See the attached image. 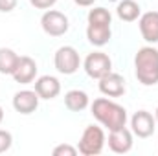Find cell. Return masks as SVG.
Listing matches in <instances>:
<instances>
[{"mask_svg":"<svg viewBox=\"0 0 158 156\" xmlns=\"http://www.w3.org/2000/svg\"><path fill=\"white\" fill-rule=\"evenodd\" d=\"M90 110H92V116L103 127L109 129V132L125 127V123H127V110L116 101H110L107 97L94 99V103L90 105Z\"/></svg>","mask_w":158,"mask_h":156,"instance_id":"1","label":"cell"},{"mask_svg":"<svg viewBox=\"0 0 158 156\" xmlns=\"http://www.w3.org/2000/svg\"><path fill=\"white\" fill-rule=\"evenodd\" d=\"M134 74L138 83L143 86L158 84V50L153 46H143L134 55Z\"/></svg>","mask_w":158,"mask_h":156,"instance_id":"2","label":"cell"},{"mask_svg":"<svg viewBox=\"0 0 158 156\" xmlns=\"http://www.w3.org/2000/svg\"><path fill=\"white\" fill-rule=\"evenodd\" d=\"M105 132L101 127H96V125H88L81 138H79V143H77V151L79 154L83 156H98L101 154L103 147H105Z\"/></svg>","mask_w":158,"mask_h":156,"instance_id":"3","label":"cell"},{"mask_svg":"<svg viewBox=\"0 0 158 156\" xmlns=\"http://www.w3.org/2000/svg\"><path fill=\"white\" fill-rule=\"evenodd\" d=\"M40 26L42 31L50 37H61L68 31L70 28V20L64 13L57 11V9H46L44 15L40 17Z\"/></svg>","mask_w":158,"mask_h":156,"instance_id":"4","label":"cell"},{"mask_svg":"<svg viewBox=\"0 0 158 156\" xmlns=\"http://www.w3.org/2000/svg\"><path fill=\"white\" fill-rule=\"evenodd\" d=\"M53 64H55V68H57L59 74L72 76V74L77 72L79 66H81V57H79L77 50L74 46H61L55 51Z\"/></svg>","mask_w":158,"mask_h":156,"instance_id":"5","label":"cell"},{"mask_svg":"<svg viewBox=\"0 0 158 156\" xmlns=\"http://www.w3.org/2000/svg\"><path fill=\"white\" fill-rule=\"evenodd\" d=\"M83 68H85V72H86L88 77L99 81L103 76H107L109 72H112V61L103 51H92V53L86 55V59L83 63Z\"/></svg>","mask_w":158,"mask_h":156,"instance_id":"6","label":"cell"},{"mask_svg":"<svg viewBox=\"0 0 158 156\" xmlns=\"http://www.w3.org/2000/svg\"><path fill=\"white\" fill-rule=\"evenodd\" d=\"M156 129V119L147 110H138L131 117V130L138 138H149L155 134Z\"/></svg>","mask_w":158,"mask_h":156,"instance_id":"7","label":"cell"},{"mask_svg":"<svg viewBox=\"0 0 158 156\" xmlns=\"http://www.w3.org/2000/svg\"><path fill=\"white\" fill-rule=\"evenodd\" d=\"M39 94L35 90H20L13 96V109L22 114V116H28V114H33L37 109H39Z\"/></svg>","mask_w":158,"mask_h":156,"instance_id":"8","label":"cell"},{"mask_svg":"<svg viewBox=\"0 0 158 156\" xmlns=\"http://www.w3.org/2000/svg\"><path fill=\"white\" fill-rule=\"evenodd\" d=\"M98 86H99V92L103 96H107V97H121L125 94V90H127L123 76L114 74V72H109L107 76H103L99 79Z\"/></svg>","mask_w":158,"mask_h":156,"instance_id":"9","label":"cell"},{"mask_svg":"<svg viewBox=\"0 0 158 156\" xmlns=\"http://www.w3.org/2000/svg\"><path fill=\"white\" fill-rule=\"evenodd\" d=\"M132 130L127 127H121L116 130H110L109 134V149L116 154H125L132 149Z\"/></svg>","mask_w":158,"mask_h":156,"instance_id":"10","label":"cell"},{"mask_svg":"<svg viewBox=\"0 0 158 156\" xmlns=\"http://www.w3.org/2000/svg\"><path fill=\"white\" fill-rule=\"evenodd\" d=\"M37 70H39L37 68V63L31 57L22 55V57H19L17 68H15V72L11 76H13V79L17 83H20V84H30V83H33L35 77H37Z\"/></svg>","mask_w":158,"mask_h":156,"instance_id":"11","label":"cell"},{"mask_svg":"<svg viewBox=\"0 0 158 156\" xmlns=\"http://www.w3.org/2000/svg\"><path fill=\"white\" fill-rule=\"evenodd\" d=\"M138 26H140V33H142L145 42L156 44L158 42V11H147V13L140 15Z\"/></svg>","mask_w":158,"mask_h":156,"instance_id":"12","label":"cell"},{"mask_svg":"<svg viewBox=\"0 0 158 156\" xmlns=\"http://www.w3.org/2000/svg\"><path fill=\"white\" fill-rule=\"evenodd\" d=\"M35 92L39 94L40 99H55L61 94V83L53 76H40L35 81Z\"/></svg>","mask_w":158,"mask_h":156,"instance_id":"13","label":"cell"},{"mask_svg":"<svg viewBox=\"0 0 158 156\" xmlns=\"http://www.w3.org/2000/svg\"><path fill=\"white\" fill-rule=\"evenodd\" d=\"M86 39L92 46L101 48V46L110 42L112 30H110V26H103V24H88L86 26Z\"/></svg>","mask_w":158,"mask_h":156,"instance_id":"14","label":"cell"},{"mask_svg":"<svg viewBox=\"0 0 158 156\" xmlns=\"http://www.w3.org/2000/svg\"><path fill=\"white\" fill-rule=\"evenodd\" d=\"M88 105H90V99L85 90L76 88V90H68L64 94V107L70 112H83Z\"/></svg>","mask_w":158,"mask_h":156,"instance_id":"15","label":"cell"},{"mask_svg":"<svg viewBox=\"0 0 158 156\" xmlns=\"http://www.w3.org/2000/svg\"><path fill=\"white\" fill-rule=\"evenodd\" d=\"M116 13L123 22H134L140 18L142 9H140V4L134 0H121L116 7Z\"/></svg>","mask_w":158,"mask_h":156,"instance_id":"16","label":"cell"},{"mask_svg":"<svg viewBox=\"0 0 158 156\" xmlns=\"http://www.w3.org/2000/svg\"><path fill=\"white\" fill-rule=\"evenodd\" d=\"M19 57L11 48H0V74L4 76H11L17 68Z\"/></svg>","mask_w":158,"mask_h":156,"instance_id":"17","label":"cell"},{"mask_svg":"<svg viewBox=\"0 0 158 156\" xmlns=\"http://www.w3.org/2000/svg\"><path fill=\"white\" fill-rule=\"evenodd\" d=\"M88 24H103V26H110L112 24V15L107 7H94L88 11L86 17Z\"/></svg>","mask_w":158,"mask_h":156,"instance_id":"18","label":"cell"},{"mask_svg":"<svg viewBox=\"0 0 158 156\" xmlns=\"http://www.w3.org/2000/svg\"><path fill=\"white\" fill-rule=\"evenodd\" d=\"M11 145H13V136H11V132L0 129V154H2V153H7V151L11 149Z\"/></svg>","mask_w":158,"mask_h":156,"instance_id":"19","label":"cell"},{"mask_svg":"<svg viewBox=\"0 0 158 156\" xmlns=\"http://www.w3.org/2000/svg\"><path fill=\"white\" fill-rule=\"evenodd\" d=\"M77 153H79L77 147H72V145H68V143L57 145V147L52 151V154H53V156H76Z\"/></svg>","mask_w":158,"mask_h":156,"instance_id":"20","label":"cell"},{"mask_svg":"<svg viewBox=\"0 0 158 156\" xmlns=\"http://www.w3.org/2000/svg\"><path fill=\"white\" fill-rule=\"evenodd\" d=\"M55 2L57 0H30V4L37 9H50V7L55 6Z\"/></svg>","mask_w":158,"mask_h":156,"instance_id":"21","label":"cell"},{"mask_svg":"<svg viewBox=\"0 0 158 156\" xmlns=\"http://www.w3.org/2000/svg\"><path fill=\"white\" fill-rule=\"evenodd\" d=\"M17 7V0H0V11L2 13H11Z\"/></svg>","mask_w":158,"mask_h":156,"instance_id":"22","label":"cell"},{"mask_svg":"<svg viewBox=\"0 0 158 156\" xmlns=\"http://www.w3.org/2000/svg\"><path fill=\"white\" fill-rule=\"evenodd\" d=\"M77 6H81V7H90V6H94V2L96 0H74Z\"/></svg>","mask_w":158,"mask_h":156,"instance_id":"23","label":"cell"},{"mask_svg":"<svg viewBox=\"0 0 158 156\" xmlns=\"http://www.w3.org/2000/svg\"><path fill=\"white\" fill-rule=\"evenodd\" d=\"M2 119H4V109L0 107V123H2Z\"/></svg>","mask_w":158,"mask_h":156,"instance_id":"24","label":"cell"},{"mask_svg":"<svg viewBox=\"0 0 158 156\" xmlns=\"http://www.w3.org/2000/svg\"><path fill=\"white\" fill-rule=\"evenodd\" d=\"M155 119H156V125H158V107H156V110H155Z\"/></svg>","mask_w":158,"mask_h":156,"instance_id":"25","label":"cell"}]
</instances>
